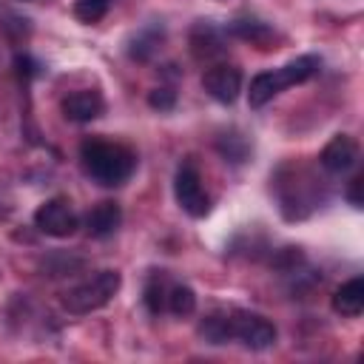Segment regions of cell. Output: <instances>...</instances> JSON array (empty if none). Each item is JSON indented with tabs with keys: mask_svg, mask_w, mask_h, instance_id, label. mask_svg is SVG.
Instances as JSON below:
<instances>
[{
	"mask_svg": "<svg viewBox=\"0 0 364 364\" xmlns=\"http://www.w3.org/2000/svg\"><path fill=\"white\" fill-rule=\"evenodd\" d=\"M80 156H82L88 176L105 188L122 185L134 173V165H136V156L125 145H117L108 139H85L80 145Z\"/></svg>",
	"mask_w": 364,
	"mask_h": 364,
	"instance_id": "obj_1",
	"label": "cell"
},
{
	"mask_svg": "<svg viewBox=\"0 0 364 364\" xmlns=\"http://www.w3.org/2000/svg\"><path fill=\"white\" fill-rule=\"evenodd\" d=\"M318 71V57L307 54V57H296L293 63L276 68V71H262L250 80V91H247V102L250 108H262L264 102H270L279 91L299 85L304 80H310Z\"/></svg>",
	"mask_w": 364,
	"mask_h": 364,
	"instance_id": "obj_2",
	"label": "cell"
},
{
	"mask_svg": "<svg viewBox=\"0 0 364 364\" xmlns=\"http://www.w3.org/2000/svg\"><path fill=\"white\" fill-rule=\"evenodd\" d=\"M119 284H122V279H119L117 270H100V273L88 276L85 282L74 284L71 290H65L63 293V307L68 313H74V316L94 313V310L105 307L117 296Z\"/></svg>",
	"mask_w": 364,
	"mask_h": 364,
	"instance_id": "obj_3",
	"label": "cell"
},
{
	"mask_svg": "<svg viewBox=\"0 0 364 364\" xmlns=\"http://www.w3.org/2000/svg\"><path fill=\"white\" fill-rule=\"evenodd\" d=\"M173 196H176L179 208H182L188 216H193V219H199V216H205V213L210 210V199H208V193H205V188H202V176H199V171L193 168V162H182V165L176 168V176H173Z\"/></svg>",
	"mask_w": 364,
	"mask_h": 364,
	"instance_id": "obj_4",
	"label": "cell"
},
{
	"mask_svg": "<svg viewBox=\"0 0 364 364\" xmlns=\"http://www.w3.org/2000/svg\"><path fill=\"white\" fill-rule=\"evenodd\" d=\"M230 336L250 350H267L276 344V327L250 310H230Z\"/></svg>",
	"mask_w": 364,
	"mask_h": 364,
	"instance_id": "obj_5",
	"label": "cell"
},
{
	"mask_svg": "<svg viewBox=\"0 0 364 364\" xmlns=\"http://www.w3.org/2000/svg\"><path fill=\"white\" fill-rule=\"evenodd\" d=\"M34 225H37V230H43L46 236L65 239V236H71V233L77 230L80 219H77V213H74V208H71L68 199L54 196V199L43 202V205L34 210Z\"/></svg>",
	"mask_w": 364,
	"mask_h": 364,
	"instance_id": "obj_6",
	"label": "cell"
},
{
	"mask_svg": "<svg viewBox=\"0 0 364 364\" xmlns=\"http://www.w3.org/2000/svg\"><path fill=\"white\" fill-rule=\"evenodd\" d=\"M202 88L216 100V102H233L242 91V71L236 65H213L202 77Z\"/></svg>",
	"mask_w": 364,
	"mask_h": 364,
	"instance_id": "obj_7",
	"label": "cell"
},
{
	"mask_svg": "<svg viewBox=\"0 0 364 364\" xmlns=\"http://www.w3.org/2000/svg\"><path fill=\"white\" fill-rule=\"evenodd\" d=\"M318 162L330 171V173H344L358 162V142L350 134H336L324 148Z\"/></svg>",
	"mask_w": 364,
	"mask_h": 364,
	"instance_id": "obj_8",
	"label": "cell"
},
{
	"mask_svg": "<svg viewBox=\"0 0 364 364\" xmlns=\"http://www.w3.org/2000/svg\"><path fill=\"white\" fill-rule=\"evenodd\" d=\"M102 108H105L102 97H100L97 91H91V88L74 91V94H68V97L63 100V114H65L71 122H91V119H97V117L102 114Z\"/></svg>",
	"mask_w": 364,
	"mask_h": 364,
	"instance_id": "obj_9",
	"label": "cell"
},
{
	"mask_svg": "<svg viewBox=\"0 0 364 364\" xmlns=\"http://www.w3.org/2000/svg\"><path fill=\"white\" fill-rule=\"evenodd\" d=\"M119 222H122V210H119L117 202H100V205L91 208L88 216H85V228H88V233L97 236V239L111 236V233L119 228Z\"/></svg>",
	"mask_w": 364,
	"mask_h": 364,
	"instance_id": "obj_10",
	"label": "cell"
},
{
	"mask_svg": "<svg viewBox=\"0 0 364 364\" xmlns=\"http://www.w3.org/2000/svg\"><path fill=\"white\" fill-rule=\"evenodd\" d=\"M333 310L341 316H358L364 310V279H350L333 293Z\"/></svg>",
	"mask_w": 364,
	"mask_h": 364,
	"instance_id": "obj_11",
	"label": "cell"
},
{
	"mask_svg": "<svg viewBox=\"0 0 364 364\" xmlns=\"http://www.w3.org/2000/svg\"><path fill=\"white\" fill-rule=\"evenodd\" d=\"M199 336L208 344H225L230 341V313H210L199 321Z\"/></svg>",
	"mask_w": 364,
	"mask_h": 364,
	"instance_id": "obj_12",
	"label": "cell"
},
{
	"mask_svg": "<svg viewBox=\"0 0 364 364\" xmlns=\"http://www.w3.org/2000/svg\"><path fill=\"white\" fill-rule=\"evenodd\" d=\"M191 51H193V57H213V54H219L222 51V46H219V37H216V31L210 28V26H196L193 28V34H191Z\"/></svg>",
	"mask_w": 364,
	"mask_h": 364,
	"instance_id": "obj_13",
	"label": "cell"
},
{
	"mask_svg": "<svg viewBox=\"0 0 364 364\" xmlns=\"http://www.w3.org/2000/svg\"><path fill=\"white\" fill-rule=\"evenodd\" d=\"M165 307H168L173 316H191V313L196 310V293H193L188 284H173V287L168 290Z\"/></svg>",
	"mask_w": 364,
	"mask_h": 364,
	"instance_id": "obj_14",
	"label": "cell"
},
{
	"mask_svg": "<svg viewBox=\"0 0 364 364\" xmlns=\"http://www.w3.org/2000/svg\"><path fill=\"white\" fill-rule=\"evenodd\" d=\"M111 0H74V14L82 23H97L105 17Z\"/></svg>",
	"mask_w": 364,
	"mask_h": 364,
	"instance_id": "obj_15",
	"label": "cell"
},
{
	"mask_svg": "<svg viewBox=\"0 0 364 364\" xmlns=\"http://www.w3.org/2000/svg\"><path fill=\"white\" fill-rule=\"evenodd\" d=\"M165 299H168V293H165L162 282L151 279V282L145 284V304H148V310H151V313H162V307H165Z\"/></svg>",
	"mask_w": 364,
	"mask_h": 364,
	"instance_id": "obj_16",
	"label": "cell"
},
{
	"mask_svg": "<svg viewBox=\"0 0 364 364\" xmlns=\"http://www.w3.org/2000/svg\"><path fill=\"white\" fill-rule=\"evenodd\" d=\"M233 31L245 40H253V43H264L270 37V31L262 23H233Z\"/></svg>",
	"mask_w": 364,
	"mask_h": 364,
	"instance_id": "obj_17",
	"label": "cell"
},
{
	"mask_svg": "<svg viewBox=\"0 0 364 364\" xmlns=\"http://www.w3.org/2000/svg\"><path fill=\"white\" fill-rule=\"evenodd\" d=\"M173 102H176V94H173L171 88H154V91L148 94V105H151V108L171 111V108H173Z\"/></svg>",
	"mask_w": 364,
	"mask_h": 364,
	"instance_id": "obj_18",
	"label": "cell"
},
{
	"mask_svg": "<svg viewBox=\"0 0 364 364\" xmlns=\"http://www.w3.org/2000/svg\"><path fill=\"white\" fill-rule=\"evenodd\" d=\"M361 185H364V179L355 176V179L350 182V188H347V199H350L353 208H361Z\"/></svg>",
	"mask_w": 364,
	"mask_h": 364,
	"instance_id": "obj_19",
	"label": "cell"
}]
</instances>
